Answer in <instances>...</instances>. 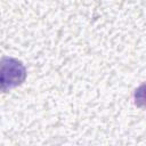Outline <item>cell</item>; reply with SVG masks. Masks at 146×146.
<instances>
[{
  "mask_svg": "<svg viewBox=\"0 0 146 146\" xmlns=\"http://www.w3.org/2000/svg\"><path fill=\"white\" fill-rule=\"evenodd\" d=\"M26 78V68L24 64L11 57H3L1 60V89H8L21 86Z\"/></svg>",
  "mask_w": 146,
  "mask_h": 146,
  "instance_id": "cell-1",
  "label": "cell"
},
{
  "mask_svg": "<svg viewBox=\"0 0 146 146\" xmlns=\"http://www.w3.org/2000/svg\"><path fill=\"white\" fill-rule=\"evenodd\" d=\"M133 102L137 107L146 108V82L140 84L133 92Z\"/></svg>",
  "mask_w": 146,
  "mask_h": 146,
  "instance_id": "cell-2",
  "label": "cell"
}]
</instances>
